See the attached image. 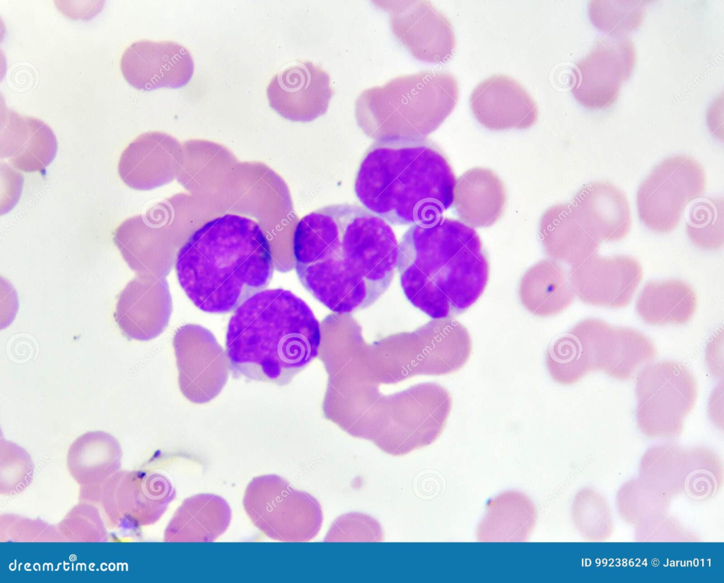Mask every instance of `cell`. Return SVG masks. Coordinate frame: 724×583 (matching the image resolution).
I'll use <instances>...</instances> for the list:
<instances>
[{
  "mask_svg": "<svg viewBox=\"0 0 724 583\" xmlns=\"http://www.w3.org/2000/svg\"><path fill=\"white\" fill-rule=\"evenodd\" d=\"M398 246L390 224L365 207L327 205L304 216L295 228L296 274L325 306L349 314L371 306L389 288Z\"/></svg>",
  "mask_w": 724,
  "mask_h": 583,
  "instance_id": "1",
  "label": "cell"
},
{
  "mask_svg": "<svg viewBox=\"0 0 724 583\" xmlns=\"http://www.w3.org/2000/svg\"><path fill=\"white\" fill-rule=\"evenodd\" d=\"M397 269L406 298L433 319L469 309L484 293L490 272L477 231L445 217L405 232Z\"/></svg>",
  "mask_w": 724,
  "mask_h": 583,
  "instance_id": "2",
  "label": "cell"
},
{
  "mask_svg": "<svg viewBox=\"0 0 724 583\" xmlns=\"http://www.w3.org/2000/svg\"><path fill=\"white\" fill-rule=\"evenodd\" d=\"M182 290L199 309L231 312L270 282L269 243L252 219L224 214L209 221L185 241L175 259Z\"/></svg>",
  "mask_w": 724,
  "mask_h": 583,
  "instance_id": "3",
  "label": "cell"
},
{
  "mask_svg": "<svg viewBox=\"0 0 724 583\" xmlns=\"http://www.w3.org/2000/svg\"><path fill=\"white\" fill-rule=\"evenodd\" d=\"M321 326L310 306L291 291H259L237 307L226 336L230 368L239 375L278 386L318 355Z\"/></svg>",
  "mask_w": 724,
  "mask_h": 583,
  "instance_id": "4",
  "label": "cell"
},
{
  "mask_svg": "<svg viewBox=\"0 0 724 583\" xmlns=\"http://www.w3.org/2000/svg\"><path fill=\"white\" fill-rule=\"evenodd\" d=\"M456 180L432 143L375 142L360 163L354 192L363 207L391 224H426L453 204Z\"/></svg>",
  "mask_w": 724,
  "mask_h": 583,
  "instance_id": "5",
  "label": "cell"
},
{
  "mask_svg": "<svg viewBox=\"0 0 724 583\" xmlns=\"http://www.w3.org/2000/svg\"><path fill=\"white\" fill-rule=\"evenodd\" d=\"M458 98L453 74L420 71L363 91L355 103V117L376 143L423 142L450 115Z\"/></svg>",
  "mask_w": 724,
  "mask_h": 583,
  "instance_id": "6",
  "label": "cell"
},
{
  "mask_svg": "<svg viewBox=\"0 0 724 583\" xmlns=\"http://www.w3.org/2000/svg\"><path fill=\"white\" fill-rule=\"evenodd\" d=\"M370 347H363L366 354L356 339L349 350V364L368 379L386 383L419 374L445 375L454 355L450 337L433 320L414 332L390 336Z\"/></svg>",
  "mask_w": 724,
  "mask_h": 583,
  "instance_id": "7",
  "label": "cell"
},
{
  "mask_svg": "<svg viewBox=\"0 0 724 583\" xmlns=\"http://www.w3.org/2000/svg\"><path fill=\"white\" fill-rule=\"evenodd\" d=\"M243 505L254 526L275 541H310L322 524L317 500L276 475L254 478L245 489Z\"/></svg>",
  "mask_w": 724,
  "mask_h": 583,
  "instance_id": "8",
  "label": "cell"
},
{
  "mask_svg": "<svg viewBox=\"0 0 724 583\" xmlns=\"http://www.w3.org/2000/svg\"><path fill=\"white\" fill-rule=\"evenodd\" d=\"M636 422L649 438L679 436L684 420L693 409L697 385L693 374L682 364L665 360L646 366L637 375Z\"/></svg>",
  "mask_w": 724,
  "mask_h": 583,
  "instance_id": "9",
  "label": "cell"
},
{
  "mask_svg": "<svg viewBox=\"0 0 724 583\" xmlns=\"http://www.w3.org/2000/svg\"><path fill=\"white\" fill-rule=\"evenodd\" d=\"M706 187V173L697 160L686 155L668 157L639 185L638 217L650 230L670 233L678 226L688 204L700 197Z\"/></svg>",
  "mask_w": 724,
  "mask_h": 583,
  "instance_id": "10",
  "label": "cell"
},
{
  "mask_svg": "<svg viewBox=\"0 0 724 583\" xmlns=\"http://www.w3.org/2000/svg\"><path fill=\"white\" fill-rule=\"evenodd\" d=\"M176 492L163 474L141 470H119L101 487L100 502L110 525L134 531L158 521Z\"/></svg>",
  "mask_w": 724,
  "mask_h": 583,
  "instance_id": "11",
  "label": "cell"
},
{
  "mask_svg": "<svg viewBox=\"0 0 724 583\" xmlns=\"http://www.w3.org/2000/svg\"><path fill=\"white\" fill-rule=\"evenodd\" d=\"M569 330L576 339L586 374L602 371L614 379L629 380L657 354L654 343L643 333L598 318L583 320Z\"/></svg>",
  "mask_w": 724,
  "mask_h": 583,
  "instance_id": "12",
  "label": "cell"
},
{
  "mask_svg": "<svg viewBox=\"0 0 724 583\" xmlns=\"http://www.w3.org/2000/svg\"><path fill=\"white\" fill-rule=\"evenodd\" d=\"M173 345L182 395L197 404L215 398L228 381L230 365L214 334L202 325L186 324L176 330Z\"/></svg>",
  "mask_w": 724,
  "mask_h": 583,
  "instance_id": "13",
  "label": "cell"
},
{
  "mask_svg": "<svg viewBox=\"0 0 724 583\" xmlns=\"http://www.w3.org/2000/svg\"><path fill=\"white\" fill-rule=\"evenodd\" d=\"M635 64L636 51L631 39L598 38L590 52L576 64L573 97L591 109L613 105L623 82L632 75Z\"/></svg>",
  "mask_w": 724,
  "mask_h": 583,
  "instance_id": "14",
  "label": "cell"
},
{
  "mask_svg": "<svg viewBox=\"0 0 724 583\" xmlns=\"http://www.w3.org/2000/svg\"><path fill=\"white\" fill-rule=\"evenodd\" d=\"M389 13L395 37L417 60L443 63L452 56L455 36L449 19L428 1H374Z\"/></svg>",
  "mask_w": 724,
  "mask_h": 583,
  "instance_id": "15",
  "label": "cell"
},
{
  "mask_svg": "<svg viewBox=\"0 0 724 583\" xmlns=\"http://www.w3.org/2000/svg\"><path fill=\"white\" fill-rule=\"evenodd\" d=\"M569 281L585 304L607 308L627 306L641 282L643 270L633 257H602L596 253L571 266Z\"/></svg>",
  "mask_w": 724,
  "mask_h": 583,
  "instance_id": "16",
  "label": "cell"
},
{
  "mask_svg": "<svg viewBox=\"0 0 724 583\" xmlns=\"http://www.w3.org/2000/svg\"><path fill=\"white\" fill-rule=\"evenodd\" d=\"M334 91L328 73L308 61H297L270 80L267 96L272 108L283 117L310 122L324 115Z\"/></svg>",
  "mask_w": 724,
  "mask_h": 583,
  "instance_id": "17",
  "label": "cell"
},
{
  "mask_svg": "<svg viewBox=\"0 0 724 583\" xmlns=\"http://www.w3.org/2000/svg\"><path fill=\"white\" fill-rule=\"evenodd\" d=\"M120 69L131 86L148 91L184 86L193 75L194 64L189 52L175 42L141 40L126 48Z\"/></svg>",
  "mask_w": 724,
  "mask_h": 583,
  "instance_id": "18",
  "label": "cell"
},
{
  "mask_svg": "<svg viewBox=\"0 0 724 583\" xmlns=\"http://www.w3.org/2000/svg\"><path fill=\"white\" fill-rule=\"evenodd\" d=\"M477 121L493 130L527 129L535 124L539 112L536 102L515 79L494 74L481 81L469 98Z\"/></svg>",
  "mask_w": 724,
  "mask_h": 583,
  "instance_id": "19",
  "label": "cell"
},
{
  "mask_svg": "<svg viewBox=\"0 0 724 583\" xmlns=\"http://www.w3.org/2000/svg\"><path fill=\"white\" fill-rule=\"evenodd\" d=\"M172 309L170 294L163 283L149 276H138L119 293L114 318L126 337L146 341L163 332Z\"/></svg>",
  "mask_w": 724,
  "mask_h": 583,
  "instance_id": "20",
  "label": "cell"
},
{
  "mask_svg": "<svg viewBox=\"0 0 724 583\" xmlns=\"http://www.w3.org/2000/svg\"><path fill=\"white\" fill-rule=\"evenodd\" d=\"M0 121L1 158L23 172L43 171L57 151L51 128L38 118L21 115L4 105Z\"/></svg>",
  "mask_w": 724,
  "mask_h": 583,
  "instance_id": "21",
  "label": "cell"
},
{
  "mask_svg": "<svg viewBox=\"0 0 724 583\" xmlns=\"http://www.w3.org/2000/svg\"><path fill=\"white\" fill-rule=\"evenodd\" d=\"M585 230L600 243L618 241L630 231V208L624 192L607 181L582 187L570 202Z\"/></svg>",
  "mask_w": 724,
  "mask_h": 583,
  "instance_id": "22",
  "label": "cell"
},
{
  "mask_svg": "<svg viewBox=\"0 0 724 583\" xmlns=\"http://www.w3.org/2000/svg\"><path fill=\"white\" fill-rule=\"evenodd\" d=\"M122 451L111 434L93 431L81 434L69 446L67 469L80 485V500L97 501L102 485L122 465Z\"/></svg>",
  "mask_w": 724,
  "mask_h": 583,
  "instance_id": "23",
  "label": "cell"
},
{
  "mask_svg": "<svg viewBox=\"0 0 724 583\" xmlns=\"http://www.w3.org/2000/svg\"><path fill=\"white\" fill-rule=\"evenodd\" d=\"M453 204L462 222L472 228L489 227L505 212L506 187L491 169L474 167L456 180Z\"/></svg>",
  "mask_w": 724,
  "mask_h": 583,
  "instance_id": "24",
  "label": "cell"
},
{
  "mask_svg": "<svg viewBox=\"0 0 724 583\" xmlns=\"http://www.w3.org/2000/svg\"><path fill=\"white\" fill-rule=\"evenodd\" d=\"M177 146V141L166 133L153 131L141 134L120 156L118 173L121 179L135 190L158 186Z\"/></svg>",
  "mask_w": 724,
  "mask_h": 583,
  "instance_id": "25",
  "label": "cell"
},
{
  "mask_svg": "<svg viewBox=\"0 0 724 583\" xmlns=\"http://www.w3.org/2000/svg\"><path fill=\"white\" fill-rule=\"evenodd\" d=\"M231 509L221 497L199 494L185 499L164 531L165 542H213L229 526Z\"/></svg>",
  "mask_w": 724,
  "mask_h": 583,
  "instance_id": "26",
  "label": "cell"
},
{
  "mask_svg": "<svg viewBox=\"0 0 724 583\" xmlns=\"http://www.w3.org/2000/svg\"><path fill=\"white\" fill-rule=\"evenodd\" d=\"M539 233L549 258L571 266L596 253L600 244L578 221L570 202L548 208L541 217Z\"/></svg>",
  "mask_w": 724,
  "mask_h": 583,
  "instance_id": "27",
  "label": "cell"
},
{
  "mask_svg": "<svg viewBox=\"0 0 724 583\" xmlns=\"http://www.w3.org/2000/svg\"><path fill=\"white\" fill-rule=\"evenodd\" d=\"M518 295L522 306L538 317H550L566 310L574 293L566 269L551 259L530 267L520 279Z\"/></svg>",
  "mask_w": 724,
  "mask_h": 583,
  "instance_id": "28",
  "label": "cell"
},
{
  "mask_svg": "<svg viewBox=\"0 0 724 583\" xmlns=\"http://www.w3.org/2000/svg\"><path fill=\"white\" fill-rule=\"evenodd\" d=\"M696 306L694 289L679 279L648 282L636 302L638 315L652 325L687 323L693 318Z\"/></svg>",
  "mask_w": 724,
  "mask_h": 583,
  "instance_id": "29",
  "label": "cell"
},
{
  "mask_svg": "<svg viewBox=\"0 0 724 583\" xmlns=\"http://www.w3.org/2000/svg\"><path fill=\"white\" fill-rule=\"evenodd\" d=\"M686 454V449L672 444L650 448L641 459V478L669 497L682 493Z\"/></svg>",
  "mask_w": 724,
  "mask_h": 583,
  "instance_id": "30",
  "label": "cell"
},
{
  "mask_svg": "<svg viewBox=\"0 0 724 583\" xmlns=\"http://www.w3.org/2000/svg\"><path fill=\"white\" fill-rule=\"evenodd\" d=\"M723 482V468L712 450L694 447L687 450L683 493L694 501L714 497Z\"/></svg>",
  "mask_w": 724,
  "mask_h": 583,
  "instance_id": "31",
  "label": "cell"
},
{
  "mask_svg": "<svg viewBox=\"0 0 724 583\" xmlns=\"http://www.w3.org/2000/svg\"><path fill=\"white\" fill-rule=\"evenodd\" d=\"M617 500L621 516L636 527L655 516L666 514L670 497L640 478L625 483Z\"/></svg>",
  "mask_w": 724,
  "mask_h": 583,
  "instance_id": "32",
  "label": "cell"
},
{
  "mask_svg": "<svg viewBox=\"0 0 724 583\" xmlns=\"http://www.w3.org/2000/svg\"><path fill=\"white\" fill-rule=\"evenodd\" d=\"M647 2L649 1L592 0L589 3V17L598 30L609 37H626L641 25Z\"/></svg>",
  "mask_w": 724,
  "mask_h": 583,
  "instance_id": "33",
  "label": "cell"
},
{
  "mask_svg": "<svg viewBox=\"0 0 724 583\" xmlns=\"http://www.w3.org/2000/svg\"><path fill=\"white\" fill-rule=\"evenodd\" d=\"M572 514L576 528L586 540L603 541L613 533L609 506L602 495L591 489H583L576 494Z\"/></svg>",
  "mask_w": 724,
  "mask_h": 583,
  "instance_id": "34",
  "label": "cell"
},
{
  "mask_svg": "<svg viewBox=\"0 0 724 583\" xmlns=\"http://www.w3.org/2000/svg\"><path fill=\"white\" fill-rule=\"evenodd\" d=\"M687 233L701 249L720 248L723 245V199L711 197L694 204L688 217Z\"/></svg>",
  "mask_w": 724,
  "mask_h": 583,
  "instance_id": "35",
  "label": "cell"
},
{
  "mask_svg": "<svg viewBox=\"0 0 724 583\" xmlns=\"http://www.w3.org/2000/svg\"><path fill=\"white\" fill-rule=\"evenodd\" d=\"M34 464L30 454L13 442L1 439L0 444V494L14 495L32 482Z\"/></svg>",
  "mask_w": 724,
  "mask_h": 583,
  "instance_id": "36",
  "label": "cell"
},
{
  "mask_svg": "<svg viewBox=\"0 0 724 583\" xmlns=\"http://www.w3.org/2000/svg\"><path fill=\"white\" fill-rule=\"evenodd\" d=\"M62 541H105L107 531L95 506L80 503L74 507L57 526Z\"/></svg>",
  "mask_w": 724,
  "mask_h": 583,
  "instance_id": "37",
  "label": "cell"
},
{
  "mask_svg": "<svg viewBox=\"0 0 724 583\" xmlns=\"http://www.w3.org/2000/svg\"><path fill=\"white\" fill-rule=\"evenodd\" d=\"M1 541H61L57 526L16 514L0 518Z\"/></svg>",
  "mask_w": 724,
  "mask_h": 583,
  "instance_id": "38",
  "label": "cell"
},
{
  "mask_svg": "<svg viewBox=\"0 0 724 583\" xmlns=\"http://www.w3.org/2000/svg\"><path fill=\"white\" fill-rule=\"evenodd\" d=\"M358 535L362 541H380L383 533L379 524L372 518L361 514H348L339 517L333 523L326 541H354ZM356 536L354 537V541Z\"/></svg>",
  "mask_w": 724,
  "mask_h": 583,
  "instance_id": "39",
  "label": "cell"
},
{
  "mask_svg": "<svg viewBox=\"0 0 724 583\" xmlns=\"http://www.w3.org/2000/svg\"><path fill=\"white\" fill-rule=\"evenodd\" d=\"M514 507H508V512H506V507H500L491 501L488 506V515L483 524H495V529L506 530V535L513 536V529L521 530L522 526L527 529L534 527L535 524V511L534 506L529 500H525L522 503L518 506L514 512H512Z\"/></svg>",
  "mask_w": 724,
  "mask_h": 583,
  "instance_id": "40",
  "label": "cell"
},
{
  "mask_svg": "<svg viewBox=\"0 0 724 583\" xmlns=\"http://www.w3.org/2000/svg\"><path fill=\"white\" fill-rule=\"evenodd\" d=\"M636 540L640 541H694L691 533L665 514L655 516L636 526Z\"/></svg>",
  "mask_w": 724,
  "mask_h": 583,
  "instance_id": "41",
  "label": "cell"
}]
</instances>
